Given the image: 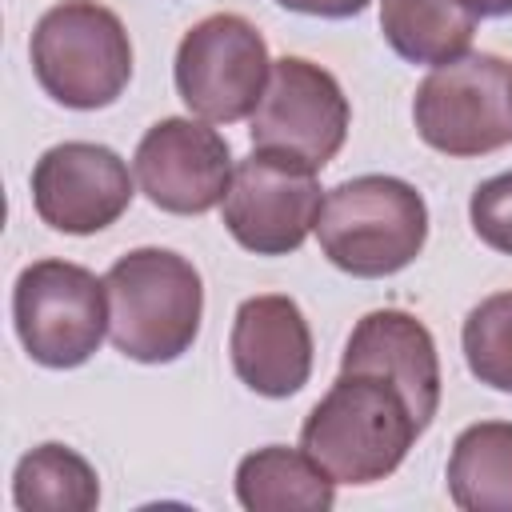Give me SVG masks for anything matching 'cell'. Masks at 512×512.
Returning <instances> with one entry per match:
<instances>
[{
    "mask_svg": "<svg viewBox=\"0 0 512 512\" xmlns=\"http://www.w3.org/2000/svg\"><path fill=\"white\" fill-rule=\"evenodd\" d=\"M424 428L408 396L380 372L340 368L300 428V448L336 484H376L392 476Z\"/></svg>",
    "mask_w": 512,
    "mask_h": 512,
    "instance_id": "cell-1",
    "label": "cell"
},
{
    "mask_svg": "<svg viewBox=\"0 0 512 512\" xmlns=\"http://www.w3.org/2000/svg\"><path fill=\"white\" fill-rule=\"evenodd\" d=\"M108 336L136 364H172L196 336L204 316V280L192 260L172 248H132L104 272Z\"/></svg>",
    "mask_w": 512,
    "mask_h": 512,
    "instance_id": "cell-2",
    "label": "cell"
},
{
    "mask_svg": "<svg viewBox=\"0 0 512 512\" xmlns=\"http://www.w3.org/2000/svg\"><path fill=\"white\" fill-rule=\"evenodd\" d=\"M316 236L340 272L380 280L424 252L428 204L400 176H352L324 192Z\"/></svg>",
    "mask_w": 512,
    "mask_h": 512,
    "instance_id": "cell-3",
    "label": "cell"
},
{
    "mask_svg": "<svg viewBox=\"0 0 512 512\" xmlns=\"http://www.w3.org/2000/svg\"><path fill=\"white\" fill-rule=\"evenodd\" d=\"M28 52L40 88L76 112L116 104L132 80V40L120 16L96 0L52 4L36 20Z\"/></svg>",
    "mask_w": 512,
    "mask_h": 512,
    "instance_id": "cell-4",
    "label": "cell"
},
{
    "mask_svg": "<svg viewBox=\"0 0 512 512\" xmlns=\"http://www.w3.org/2000/svg\"><path fill=\"white\" fill-rule=\"evenodd\" d=\"M416 132L444 156H484L512 144V64L492 52H464L436 64L412 100Z\"/></svg>",
    "mask_w": 512,
    "mask_h": 512,
    "instance_id": "cell-5",
    "label": "cell"
},
{
    "mask_svg": "<svg viewBox=\"0 0 512 512\" xmlns=\"http://www.w3.org/2000/svg\"><path fill=\"white\" fill-rule=\"evenodd\" d=\"M12 324L36 364L80 368L108 332L104 280L68 260H36L16 276Z\"/></svg>",
    "mask_w": 512,
    "mask_h": 512,
    "instance_id": "cell-6",
    "label": "cell"
},
{
    "mask_svg": "<svg viewBox=\"0 0 512 512\" xmlns=\"http://www.w3.org/2000/svg\"><path fill=\"white\" fill-rule=\"evenodd\" d=\"M176 92L208 124H236L256 112L272 60L252 20L216 12L192 24L176 48Z\"/></svg>",
    "mask_w": 512,
    "mask_h": 512,
    "instance_id": "cell-7",
    "label": "cell"
},
{
    "mask_svg": "<svg viewBox=\"0 0 512 512\" xmlns=\"http://www.w3.org/2000/svg\"><path fill=\"white\" fill-rule=\"evenodd\" d=\"M348 120L352 112L336 76L304 56H284L272 64L248 132L256 152L292 156L320 172L344 148Z\"/></svg>",
    "mask_w": 512,
    "mask_h": 512,
    "instance_id": "cell-8",
    "label": "cell"
},
{
    "mask_svg": "<svg viewBox=\"0 0 512 512\" xmlns=\"http://www.w3.org/2000/svg\"><path fill=\"white\" fill-rule=\"evenodd\" d=\"M320 184L316 168L256 152L232 168V184L224 196V228L232 240L256 256H288L296 252L320 216Z\"/></svg>",
    "mask_w": 512,
    "mask_h": 512,
    "instance_id": "cell-9",
    "label": "cell"
},
{
    "mask_svg": "<svg viewBox=\"0 0 512 512\" xmlns=\"http://www.w3.org/2000/svg\"><path fill=\"white\" fill-rule=\"evenodd\" d=\"M132 172L156 208L172 216H204L228 196L232 148L216 128L192 116H164L140 136Z\"/></svg>",
    "mask_w": 512,
    "mask_h": 512,
    "instance_id": "cell-10",
    "label": "cell"
},
{
    "mask_svg": "<svg viewBox=\"0 0 512 512\" xmlns=\"http://www.w3.org/2000/svg\"><path fill=\"white\" fill-rule=\"evenodd\" d=\"M128 164L92 140H64L48 148L32 168L36 216L68 236H92L116 224L132 204Z\"/></svg>",
    "mask_w": 512,
    "mask_h": 512,
    "instance_id": "cell-11",
    "label": "cell"
},
{
    "mask_svg": "<svg viewBox=\"0 0 512 512\" xmlns=\"http://www.w3.org/2000/svg\"><path fill=\"white\" fill-rule=\"evenodd\" d=\"M232 372L268 400L296 396L312 376V332L292 296H248L236 308L228 340Z\"/></svg>",
    "mask_w": 512,
    "mask_h": 512,
    "instance_id": "cell-12",
    "label": "cell"
},
{
    "mask_svg": "<svg viewBox=\"0 0 512 512\" xmlns=\"http://www.w3.org/2000/svg\"><path fill=\"white\" fill-rule=\"evenodd\" d=\"M340 368L388 376L412 404L416 424L428 428L440 408V356L432 332L404 308H376L352 328Z\"/></svg>",
    "mask_w": 512,
    "mask_h": 512,
    "instance_id": "cell-13",
    "label": "cell"
},
{
    "mask_svg": "<svg viewBox=\"0 0 512 512\" xmlns=\"http://www.w3.org/2000/svg\"><path fill=\"white\" fill-rule=\"evenodd\" d=\"M236 500L248 512H328L336 480L304 448L268 444L236 464Z\"/></svg>",
    "mask_w": 512,
    "mask_h": 512,
    "instance_id": "cell-14",
    "label": "cell"
},
{
    "mask_svg": "<svg viewBox=\"0 0 512 512\" xmlns=\"http://www.w3.org/2000/svg\"><path fill=\"white\" fill-rule=\"evenodd\" d=\"M448 496L464 512H512V424H468L448 456Z\"/></svg>",
    "mask_w": 512,
    "mask_h": 512,
    "instance_id": "cell-15",
    "label": "cell"
},
{
    "mask_svg": "<svg viewBox=\"0 0 512 512\" xmlns=\"http://www.w3.org/2000/svg\"><path fill=\"white\" fill-rule=\"evenodd\" d=\"M380 32L408 64H448L468 52L476 16L460 0H380Z\"/></svg>",
    "mask_w": 512,
    "mask_h": 512,
    "instance_id": "cell-16",
    "label": "cell"
},
{
    "mask_svg": "<svg viewBox=\"0 0 512 512\" xmlns=\"http://www.w3.org/2000/svg\"><path fill=\"white\" fill-rule=\"evenodd\" d=\"M12 500L20 512H92L100 504V480L76 448L40 444L16 464Z\"/></svg>",
    "mask_w": 512,
    "mask_h": 512,
    "instance_id": "cell-17",
    "label": "cell"
},
{
    "mask_svg": "<svg viewBox=\"0 0 512 512\" xmlns=\"http://www.w3.org/2000/svg\"><path fill=\"white\" fill-rule=\"evenodd\" d=\"M460 344H464L468 372L480 384L496 392H512V292L484 296L464 316Z\"/></svg>",
    "mask_w": 512,
    "mask_h": 512,
    "instance_id": "cell-18",
    "label": "cell"
},
{
    "mask_svg": "<svg viewBox=\"0 0 512 512\" xmlns=\"http://www.w3.org/2000/svg\"><path fill=\"white\" fill-rule=\"evenodd\" d=\"M468 216H472V232L492 252L512 256V172L476 184L468 200Z\"/></svg>",
    "mask_w": 512,
    "mask_h": 512,
    "instance_id": "cell-19",
    "label": "cell"
},
{
    "mask_svg": "<svg viewBox=\"0 0 512 512\" xmlns=\"http://www.w3.org/2000/svg\"><path fill=\"white\" fill-rule=\"evenodd\" d=\"M288 12H304V16H324V20H348L360 16L372 0H276Z\"/></svg>",
    "mask_w": 512,
    "mask_h": 512,
    "instance_id": "cell-20",
    "label": "cell"
},
{
    "mask_svg": "<svg viewBox=\"0 0 512 512\" xmlns=\"http://www.w3.org/2000/svg\"><path fill=\"white\" fill-rule=\"evenodd\" d=\"M476 20H500L512 16V0H460Z\"/></svg>",
    "mask_w": 512,
    "mask_h": 512,
    "instance_id": "cell-21",
    "label": "cell"
}]
</instances>
